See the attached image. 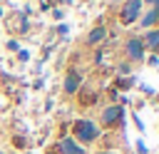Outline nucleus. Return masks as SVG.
Here are the masks:
<instances>
[{"mask_svg": "<svg viewBox=\"0 0 159 154\" xmlns=\"http://www.w3.org/2000/svg\"><path fill=\"white\" fill-rule=\"evenodd\" d=\"M139 7H142V0H127L124 7H122V22L129 25L139 17Z\"/></svg>", "mask_w": 159, "mask_h": 154, "instance_id": "1", "label": "nucleus"}, {"mask_svg": "<svg viewBox=\"0 0 159 154\" xmlns=\"http://www.w3.org/2000/svg\"><path fill=\"white\" fill-rule=\"evenodd\" d=\"M75 132H77V137H80L82 142H92V139L97 137V127H94L92 122H84V119L75 124Z\"/></svg>", "mask_w": 159, "mask_h": 154, "instance_id": "2", "label": "nucleus"}, {"mask_svg": "<svg viewBox=\"0 0 159 154\" xmlns=\"http://www.w3.org/2000/svg\"><path fill=\"white\" fill-rule=\"evenodd\" d=\"M127 55H129L132 60H139V57L144 55V45L139 42V37H132V40L127 42Z\"/></svg>", "mask_w": 159, "mask_h": 154, "instance_id": "3", "label": "nucleus"}, {"mask_svg": "<svg viewBox=\"0 0 159 154\" xmlns=\"http://www.w3.org/2000/svg\"><path fill=\"white\" fill-rule=\"evenodd\" d=\"M60 149H62L65 154H84V152L72 142V139H62V142H60Z\"/></svg>", "mask_w": 159, "mask_h": 154, "instance_id": "4", "label": "nucleus"}, {"mask_svg": "<svg viewBox=\"0 0 159 154\" xmlns=\"http://www.w3.org/2000/svg\"><path fill=\"white\" fill-rule=\"evenodd\" d=\"M119 117H122V109H119V107H109V109H104V122H107V124L117 122Z\"/></svg>", "mask_w": 159, "mask_h": 154, "instance_id": "5", "label": "nucleus"}, {"mask_svg": "<svg viewBox=\"0 0 159 154\" xmlns=\"http://www.w3.org/2000/svg\"><path fill=\"white\" fill-rule=\"evenodd\" d=\"M65 89H67L70 94H72V92L77 89V75H75V72H70V75H67V82H65Z\"/></svg>", "mask_w": 159, "mask_h": 154, "instance_id": "6", "label": "nucleus"}, {"mask_svg": "<svg viewBox=\"0 0 159 154\" xmlns=\"http://www.w3.org/2000/svg\"><path fill=\"white\" fill-rule=\"evenodd\" d=\"M104 35H107V32H104V27H97V30H92V32H89V37H87V40H89V42H99V40H104Z\"/></svg>", "mask_w": 159, "mask_h": 154, "instance_id": "7", "label": "nucleus"}, {"mask_svg": "<svg viewBox=\"0 0 159 154\" xmlns=\"http://www.w3.org/2000/svg\"><path fill=\"white\" fill-rule=\"evenodd\" d=\"M157 17H159V10H152V12H149V15H147V17L142 20V25H152V22H154Z\"/></svg>", "mask_w": 159, "mask_h": 154, "instance_id": "8", "label": "nucleus"}, {"mask_svg": "<svg viewBox=\"0 0 159 154\" xmlns=\"http://www.w3.org/2000/svg\"><path fill=\"white\" fill-rule=\"evenodd\" d=\"M147 42H149V45H159V30H157V32H152V35L147 37Z\"/></svg>", "mask_w": 159, "mask_h": 154, "instance_id": "9", "label": "nucleus"}, {"mask_svg": "<svg viewBox=\"0 0 159 154\" xmlns=\"http://www.w3.org/2000/svg\"><path fill=\"white\" fill-rule=\"evenodd\" d=\"M102 154H114V152H102Z\"/></svg>", "mask_w": 159, "mask_h": 154, "instance_id": "10", "label": "nucleus"}, {"mask_svg": "<svg viewBox=\"0 0 159 154\" xmlns=\"http://www.w3.org/2000/svg\"><path fill=\"white\" fill-rule=\"evenodd\" d=\"M149 2H157V0H149Z\"/></svg>", "mask_w": 159, "mask_h": 154, "instance_id": "11", "label": "nucleus"}]
</instances>
